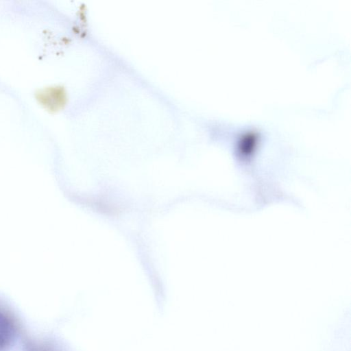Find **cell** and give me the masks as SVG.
<instances>
[{
    "instance_id": "obj_1",
    "label": "cell",
    "mask_w": 351,
    "mask_h": 351,
    "mask_svg": "<svg viewBox=\"0 0 351 351\" xmlns=\"http://www.w3.org/2000/svg\"><path fill=\"white\" fill-rule=\"evenodd\" d=\"M18 329L15 318L0 306V349L9 346Z\"/></svg>"
},
{
    "instance_id": "obj_2",
    "label": "cell",
    "mask_w": 351,
    "mask_h": 351,
    "mask_svg": "<svg viewBox=\"0 0 351 351\" xmlns=\"http://www.w3.org/2000/svg\"><path fill=\"white\" fill-rule=\"evenodd\" d=\"M30 351H49L48 350H46L45 348H40V347H34L33 349H30Z\"/></svg>"
}]
</instances>
